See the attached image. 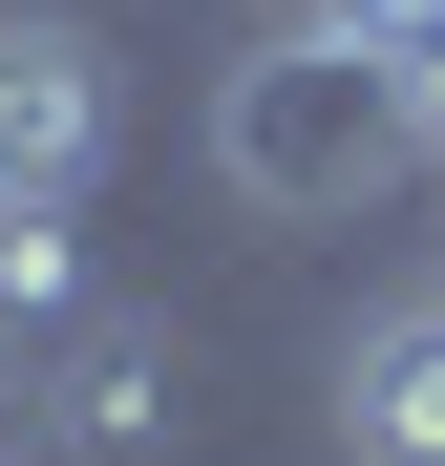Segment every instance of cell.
Returning <instances> with one entry per match:
<instances>
[{"label": "cell", "instance_id": "4", "mask_svg": "<svg viewBox=\"0 0 445 466\" xmlns=\"http://www.w3.org/2000/svg\"><path fill=\"white\" fill-rule=\"evenodd\" d=\"M339 445H360V466H445V297L339 360Z\"/></svg>", "mask_w": 445, "mask_h": 466}, {"label": "cell", "instance_id": "1", "mask_svg": "<svg viewBox=\"0 0 445 466\" xmlns=\"http://www.w3.org/2000/svg\"><path fill=\"white\" fill-rule=\"evenodd\" d=\"M403 148H445L403 0H297L234 86H212V191H234L255 233H339L360 191L403 170Z\"/></svg>", "mask_w": 445, "mask_h": 466}, {"label": "cell", "instance_id": "2", "mask_svg": "<svg viewBox=\"0 0 445 466\" xmlns=\"http://www.w3.org/2000/svg\"><path fill=\"white\" fill-rule=\"evenodd\" d=\"M106 127H127L106 22H64V0H0V191H22V212H86Z\"/></svg>", "mask_w": 445, "mask_h": 466}, {"label": "cell", "instance_id": "6", "mask_svg": "<svg viewBox=\"0 0 445 466\" xmlns=\"http://www.w3.org/2000/svg\"><path fill=\"white\" fill-rule=\"evenodd\" d=\"M0 466H43V445H22V360H0Z\"/></svg>", "mask_w": 445, "mask_h": 466}, {"label": "cell", "instance_id": "3", "mask_svg": "<svg viewBox=\"0 0 445 466\" xmlns=\"http://www.w3.org/2000/svg\"><path fill=\"white\" fill-rule=\"evenodd\" d=\"M148 424H170V319H127V297L22 360V445H43V466H127Z\"/></svg>", "mask_w": 445, "mask_h": 466}, {"label": "cell", "instance_id": "5", "mask_svg": "<svg viewBox=\"0 0 445 466\" xmlns=\"http://www.w3.org/2000/svg\"><path fill=\"white\" fill-rule=\"evenodd\" d=\"M64 319H86V233H64V212H22V191H0V360H43Z\"/></svg>", "mask_w": 445, "mask_h": 466}]
</instances>
